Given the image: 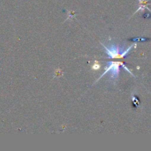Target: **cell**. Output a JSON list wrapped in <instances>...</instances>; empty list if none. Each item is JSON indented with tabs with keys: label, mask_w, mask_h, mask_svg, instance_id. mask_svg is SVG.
Masks as SVG:
<instances>
[{
	"label": "cell",
	"mask_w": 151,
	"mask_h": 151,
	"mask_svg": "<svg viewBox=\"0 0 151 151\" xmlns=\"http://www.w3.org/2000/svg\"><path fill=\"white\" fill-rule=\"evenodd\" d=\"M102 47L105 50V52L109 56L110 58H121L127 55L133 47V44L128 47L127 50H124V46H118L115 44H110L109 45L105 46L102 43H101Z\"/></svg>",
	"instance_id": "1"
},
{
	"label": "cell",
	"mask_w": 151,
	"mask_h": 151,
	"mask_svg": "<svg viewBox=\"0 0 151 151\" xmlns=\"http://www.w3.org/2000/svg\"><path fill=\"white\" fill-rule=\"evenodd\" d=\"M120 66H122V67L124 68L126 71H127V72H128L130 75H132L133 76V75L132 74V72H130L128 69H127V66H126L125 65L122 63V62L109 61V62H107V66L105 67L104 73L102 74L100 77H99V79L96 81V82H97L98 81H99V79H101V78H102L104 75H105L107 73H108V72H110V81H114V82H115V81H116V80L118 79V75H119Z\"/></svg>",
	"instance_id": "2"
},
{
	"label": "cell",
	"mask_w": 151,
	"mask_h": 151,
	"mask_svg": "<svg viewBox=\"0 0 151 151\" xmlns=\"http://www.w3.org/2000/svg\"><path fill=\"white\" fill-rule=\"evenodd\" d=\"M139 9L135 12V13L140 11V10L141 11H143L145 8H147V10H150V9L147 7V5L149 4H148V1H149V0H139Z\"/></svg>",
	"instance_id": "3"
},
{
	"label": "cell",
	"mask_w": 151,
	"mask_h": 151,
	"mask_svg": "<svg viewBox=\"0 0 151 151\" xmlns=\"http://www.w3.org/2000/svg\"><path fill=\"white\" fill-rule=\"evenodd\" d=\"M147 38H132L131 41H146Z\"/></svg>",
	"instance_id": "4"
},
{
	"label": "cell",
	"mask_w": 151,
	"mask_h": 151,
	"mask_svg": "<svg viewBox=\"0 0 151 151\" xmlns=\"http://www.w3.org/2000/svg\"><path fill=\"white\" fill-rule=\"evenodd\" d=\"M99 68H100V65L99 64H98V63H95V64H93V69H94V70H97V69H99Z\"/></svg>",
	"instance_id": "5"
}]
</instances>
